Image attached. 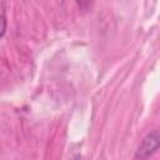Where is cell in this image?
Returning a JSON list of instances; mask_svg holds the SVG:
<instances>
[{
	"mask_svg": "<svg viewBox=\"0 0 160 160\" xmlns=\"http://www.w3.org/2000/svg\"><path fill=\"white\" fill-rule=\"evenodd\" d=\"M160 148V129L154 130L151 132H149L142 141L140 142L134 159L135 160H146L150 156H152L158 149Z\"/></svg>",
	"mask_w": 160,
	"mask_h": 160,
	"instance_id": "1",
	"label": "cell"
},
{
	"mask_svg": "<svg viewBox=\"0 0 160 160\" xmlns=\"http://www.w3.org/2000/svg\"><path fill=\"white\" fill-rule=\"evenodd\" d=\"M1 14H2V30H1V36H4L5 29H6V16H5V2H1Z\"/></svg>",
	"mask_w": 160,
	"mask_h": 160,
	"instance_id": "2",
	"label": "cell"
}]
</instances>
